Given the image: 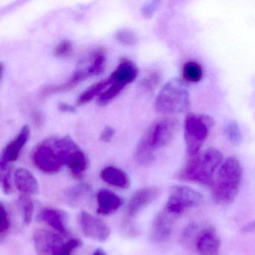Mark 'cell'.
Segmentation results:
<instances>
[{
	"label": "cell",
	"instance_id": "obj_36",
	"mask_svg": "<svg viewBox=\"0 0 255 255\" xmlns=\"http://www.w3.org/2000/svg\"><path fill=\"white\" fill-rule=\"evenodd\" d=\"M58 108L62 113H74L76 112L75 108L74 107L64 102L59 103Z\"/></svg>",
	"mask_w": 255,
	"mask_h": 255
},
{
	"label": "cell",
	"instance_id": "obj_10",
	"mask_svg": "<svg viewBox=\"0 0 255 255\" xmlns=\"http://www.w3.org/2000/svg\"><path fill=\"white\" fill-rule=\"evenodd\" d=\"M178 216L162 209L157 213L153 222L151 228V238L156 243H163L169 238L174 224Z\"/></svg>",
	"mask_w": 255,
	"mask_h": 255
},
{
	"label": "cell",
	"instance_id": "obj_22",
	"mask_svg": "<svg viewBox=\"0 0 255 255\" xmlns=\"http://www.w3.org/2000/svg\"><path fill=\"white\" fill-rule=\"evenodd\" d=\"M106 50L99 48L91 53L88 66L85 68L89 77L98 76L104 72L106 68Z\"/></svg>",
	"mask_w": 255,
	"mask_h": 255
},
{
	"label": "cell",
	"instance_id": "obj_23",
	"mask_svg": "<svg viewBox=\"0 0 255 255\" xmlns=\"http://www.w3.org/2000/svg\"><path fill=\"white\" fill-rule=\"evenodd\" d=\"M110 85H111V80L110 77L92 85L80 95L77 101V105H84L90 102L95 97L101 95Z\"/></svg>",
	"mask_w": 255,
	"mask_h": 255
},
{
	"label": "cell",
	"instance_id": "obj_25",
	"mask_svg": "<svg viewBox=\"0 0 255 255\" xmlns=\"http://www.w3.org/2000/svg\"><path fill=\"white\" fill-rule=\"evenodd\" d=\"M18 204L23 214V221L26 225H29L33 219V201L29 195H21L19 197Z\"/></svg>",
	"mask_w": 255,
	"mask_h": 255
},
{
	"label": "cell",
	"instance_id": "obj_30",
	"mask_svg": "<svg viewBox=\"0 0 255 255\" xmlns=\"http://www.w3.org/2000/svg\"><path fill=\"white\" fill-rule=\"evenodd\" d=\"M81 246V241L77 239H72L68 242H64L58 246L52 255H71L73 251Z\"/></svg>",
	"mask_w": 255,
	"mask_h": 255
},
{
	"label": "cell",
	"instance_id": "obj_14",
	"mask_svg": "<svg viewBox=\"0 0 255 255\" xmlns=\"http://www.w3.org/2000/svg\"><path fill=\"white\" fill-rule=\"evenodd\" d=\"M138 70L135 64L128 59H121L116 69L110 75L111 83L126 86L132 83L138 75Z\"/></svg>",
	"mask_w": 255,
	"mask_h": 255
},
{
	"label": "cell",
	"instance_id": "obj_2",
	"mask_svg": "<svg viewBox=\"0 0 255 255\" xmlns=\"http://www.w3.org/2000/svg\"><path fill=\"white\" fill-rule=\"evenodd\" d=\"M241 165L237 158H227L218 169L211 185L212 198L219 205L231 204L237 196L242 181Z\"/></svg>",
	"mask_w": 255,
	"mask_h": 255
},
{
	"label": "cell",
	"instance_id": "obj_12",
	"mask_svg": "<svg viewBox=\"0 0 255 255\" xmlns=\"http://www.w3.org/2000/svg\"><path fill=\"white\" fill-rule=\"evenodd\" d=\"M30 135V129L28 125L23 127L18 135L8 143L1 153L0 165H11L18 159L22 149L27 142Z\"/></svg>",
	"mask_w": 255,
	"mask_h": 255
},
{
	"label": "cell",
	"instance_id": "obj_28",
	"mask_svg": "<svg viewBox=\"0 0 255 255\" xmlns=\"http://www.w3.org/2000/svg\"><path fill=\"white\" fill-rule=\"evenodd\" d=\"M161 82L160 73L156 71H150L141 82V86L146 91H153Z\"/></svg>",
	"mask_w": 255,
	"mask_h": 255
},
{
	"label": "cell",
	"instance_id": "obj_15",
	"mask_svg": "<svg viewBox=\"0 0 255 255\" xmlns=\"http://www.w3.org/2000/svg\"><path fill=\"white\" fill-rule=\"evenodd\" d=\"M88 77H89V74L84 68L77 70L65 83L56 86H46L44 88L40 93V98L43 100L51 95L69 92L77 87L80 83L86 80Z\"/></svg>",
	"mask_w": 255,
	"mask_h": 255
},
{
	"label": "cell",
	"instance_id": "obj_39",
	"mask_svg": "<svg viewBox=\"0 0 255 255\" xmlns=\"http://www.w3.org/2000/svg\"><path fill=\"white\" fill-rule=\"evenodd\" d=\"M255 222H253V223H250L249 224V225H246V227H245V231H253L254 228H255Z\"/></svg>",
	"mask_w": 255,
	"mask_h": 255
},
{
	"label": "cell",
	"instance_id": "obj_19",
	"mask_svg": "<svg viewBox=\"0 0 255 255\" xmlns=\"http://www.w3.org/2000/svg\"><path fill=\"white\" fill-rule=\"evenodd\" d=\"M40 218L43 222L62 235L68 234L66 227V215L61 210L53 208H46L41 211Z\"/></svg>",
	"mask_w": 255,
	"mask_h": 255
},
{
	"label": "cell",
	"instance_id": "obj_1",
	"mask_svg": "<svg viewBox=\"0 0 255 255\" xmlns=\"http://www.w3.org/2000/svg\"><path fill=\"white\" fill-rule=\"evenodd\" d=\"M179 122L173 117L158 119L146 129L137 144L135 157L142 166L150 165L155 159V153L172 141L178 130Z\"/></svg>",
	"mask_w": 255,
	"mask_h": 255
},
{
	"label": "cell",
	"instance_id": "obj_24",
	"mask_svg": "<svg viewBox=\"0 0 255 255\" xmlns=\"http://www.w3.org/2000/svg\"><path fill=\"white\" fill-rule=\"evenodd\" d=\"M203 71L201 65L196 62H186L183 68V77L189 83H198L202 78Z\"/></svg>",
	"mask_w": 255,
	"mask_h": 255
},
{
	"label": "cell",
	"instance_id": "obj_3",
	"mask_svg": "<svg viewBox=\"0 0 255 255\" xmlns=\"http://www.w3.org/2000/svg\"><path fill=\"white\" fill-rule=\"evenodd\" d=\"M223 162V155L216 148L207 149L191 156L178 174L183 181L211 186L214 174Z\"/></svg>",
	"mask_w": 255,
	"mask_h": 255
},
{
	"label": "cell",
	"instance_id": "obj_8",
	"mask_svg": "<svg viewBox=\"0 0 255 255\" xmlns=\"http://www.w3.org/2000/svg\"><path fill=\"white\" fill-rule=\"evenodd\" d=\"M80 224L86 237L98 241H105L110 237L111 231L108 225L102 219L95 217L88 212L80 213Z\"/></svg>",
	"mask_w": 255,
	"mask_h": 255
},
{
	"label": "cell",
	"instance_id": "obj_27",
	"mask_svg": "<svg viewBox=\"0 0 255 255\" xmlns=\"http://www.w3.org/2000/svg\"><path fill=\"white\" fill-rule=\"evenodd\" d=\"M225 134L230 142L234 144H238L241 142V131L239 128L238 124L234 121H231L225 127Z\"/></svg>",
	"mask_w": 255,
	"mask_h": 255
},
{
	"label": "cell",
	"instance_id": "obj_31",
	"mask_svg": "<svg viewBox=\"0 0 255 255\" xmlns=\"http://www.w3.org/2000/svg\"><path fill=\"white\" fill-rule=\"evenodd\" d=\"M116 38L121 44L129 47H132L137 43L136 35L129 29H123L118 31Z\"/></svg>",
	"mask_w": 255,
	"mask_h": 255
},
{
	"label": "cell",
	"instance_id": "obj_29",
	"mask_svg": "<svg viewBox=\"0 0 255 255\" xmlns=\"http://www.w3.org/2000/svg\"><path fill=\"white\" fill-rule=\"evenodd\" d=\"M11 165H0V181L5 194H9L11 191Z\"/></svg>",
	"mask_w": 255,
	"mask_h": 255
},
{
	"label": "cell",
	"instance_id": "obj_38",
	"mask_svg": "<svg viewBox=\"0 0 255 255\" xmlns=\"http://www.w3.org/2000/svg\"><path fill=\"white\" fill-rule=\"evenodd\" d=\"M91 255H108L103 249H96Z\"/></svg>",
	"mask_w": 255,
	"mask_h": 255
},
{
	"label": "cell",
	"instance_id": "obj_5",
	"mask_svg": "<svg viewBox=\"0 0 255 255\" xmlns=\"http://www.w3.org/2000/svg\"><path fill=\"white\" fill-rule=\"evenodd\" d=\"M213 125L214 121L207 115L189 113L186 116L184 121V139L186 151L190 157L199 153Z\"/></svg>",
	"mask_w": 255,
	"mask_h": 255
},
{
	"label": "cell",
	"instance_id": "obj_17",
	"mask_svg": "<svg viewBox=\"0 0 255 255\" xmlns=\"http://www.w3.org/2000/svg\"><path fill=\"white\" fill-rule=\"evenodd\" d=\"M14 180L17 189L21 192L22 195L38 194L39 190L38 180L29 170L23 168L16 170Z\"/></svg>",
	"mask_w": 255,
	"mask_h": 255
},
{
	"label": "cell",
	"instance_id": "obj_26",
	"mask_svg": "<svg viewBox=\"0 0 255 255\" xmlns=\"http://www.w3.org/2000/svg\"><path fill=\"white\" fill-rule=\"evenodd\" d=\"M124 88L125 86H121V85L111 83L108 89L104 91L101 95L98 96V104L101 106H104L108 104L120 94Z\"/></svg>",
	"mask_w": 255,
	"mask_h": 255
},
{
	"label": "cell",
	"instance_id": "obj_37",
	"mask_svg": "<svg viewBox=\"0 0 255 255\" xmlns=\"http://www.w3.org/2000/svg\"><path fill=\"white\" fill-rule=\"evenodd\" d=\"M33 120L35 125H41L42 124L43 120H44L43 115H41V113L36 112V113H34Z\"/></svg>",
	"mask_w": 255,
	"mask_h": 255
},
{
	"label": "cell",
	"instance_id": "obj_32",
	"mask_svg": "<svg viewBox=\"0 0 255 255\" xmlns=\"http://www.w3.org/2000/svg\"><path fill=\"white\" fill-rule=\"evenodd\" d=\"M73 50H74V48H73L71 41H68V40H63L56 46L54 54L56 57L65 59V58L70 57L72 55Z\"/></svg>",
	"mask_w": 255,
	"mask_h": 255
},
{
	"label": "cell",
	"instance_id": "obj_6",
	"mask_svg": "<svg viewBox=\"0 0 255 255\" xmlns=\"http://www.w3.org/2000/svg\"><path fill=\"white\" fill-rule=\"evenodd\" d=\"M32 163L43 172L55 174L62 169L65 164L62 155L53 142V138L38 144L31 153Z\"/></svg>",
	"mask_w": 255,
	"mask_h": 255
},
{
	"label": "cell",
	"instance_id": "obj_20",
	"mask_svg": "<svg viewBox=\"0 0 255 255\" xmlns=\"http://www.w3.org/2000/svg\"><path fill=\"white\" fill-rule=\"evenodd\" d=\"M101 177L106 183L116 187L128 189L130 186L129 176L123 170L116 167H106L101 171Z\"/></svg>",
	"mask_w": 255,
	"mask_h": 255
},
{
	"label": "cell",
	"instance_id": "obj_18",
	"mask_svg": "<svg viewBox=\"0 0 255 255\" xmlns=\"http://www.w3.org/2000/svg\"><path fill=\"white\" fill-rule=\"evenodd\" d=\"M92 189L87 183H79L71 186L64 193L67 204L71 207H80L91 199Z\"/></svg>",
	"mask_w": 255,
	"mask_h": 255
},
{
	"label": "cell",
	"instance_id": "obj_9",
	"mask_svg": "<svg viewBox=\"0 0 255 255\" xmlns=\"http://www.w3.org/2000/svg\"><path fill=\"white\" fill-rule=\"evenodd\" d=\"M161 189L152 186L138 189L132 195L128 205V215L130 218L135 217L141 210L156 201L160 196Z\"/></svg>",
	"mask_w": 255,
	"mask_h": 255
},
{
	"label": "cell",
	"instance_id": "obj_16",
	"mask_svg": "<svg viewBox=\"0 0 255 255\" xmlns=\"http://www.w3.org/2000/svg\"><path fill=\"white\" fill-rule=\"evenodd\" d=\"M97 200L98 213L104 216H108L117 211L125 202L122 197L107 189H101L97 194Z\"/></svg>",
	"mask_w": 255,
	"mask_h": 255
},
{
	"label": "cell",
	"instance_id": "obj_7",
	"mask_svg": "<svg viewBox=\"0 0 255 255\" xmlns=\"http://www.w3.org/2000/svg\"><path fill=\"white\" fill-rule=\"evenodd\" d=\"M202 201V195L198 191L189 186H175L171 189L164 209L180 217L186 210L199 206Z\"/></svg>",
	"mask_w": 255,
	"mask_h": 255
},
{
	"label": "cell",
	"instance_id": "obj_35",
	"mask_svg": "<svg viewBox=\"0 0 255 255\" xmlns=\"http://www.w3.org/2000/svg\"><path fill=\"white\" fill-rule=\"evenodd\" d=\"M115 133H116V131L113 128L107 127L101 132L100 139L104 142H109V141H111L112 138L115 135Z\"/></svg>",
	"mask_w": 255,
	"mask_h": 255
},
{
	"label": "cell",
	"instance_id": "obj_13",
	"mask_svg": "<svg viewBox=\"0 0 255 255\" xmlns=\"http://www.w3.org/2000/svg\"><path fill=\"white\" fill-rule=\"evenodd\" d=\"M220 239L213 227L203 230L196 239L195 249L199 255H218Z\"/></svg>",
	"mask_w": 255,
	"mask_h": 255
},
{
	"label": "cell",
	"instance_id": "obj_33",
	"mask_svg": "<svg viewBox=\"0 0 255 255\" xmlns=\"http://www.w3.org/2000/svg\"><path fill=\"white\" fill-rule=\"evenodd\" d=\"M1 215H0V218H1V222H0V235L1 237H3V236L6 234L7 231L9 230L10 225V219L9 216H8V211L5 209V206L3 204H1Z\"/></svg>",
	"mask_w": 255,
	"mask_h": 255
},
{
	"label": "cell",
	"instance_id": "obj_11",
	"mask_svg": "<svg viewBox=\"0 0 255 255\" xmlns=\"http://www.w3.org/2000/svg\"><path fill=\"white\" fill-rule=\"evenodd\" d=\"M33 244L38 255H50L55 249L64 243L63 239L45 229H38L34 232Z\"/></svg>",
	"mask_w": 255,
	"mask_h": 255
},
{
	"label": "cell",
	"instance_id": "obj_4",
	"mask_svg": "<svg viewBox=\"0 0 255 255\" xmlns=\"http://www.w3.org/2000/svg\"><path fill=\"white\" fill-rule=\"evenodd\" d=\"M189 107V94L186 83L173 78L161 89L155 101V110L163 115L184 113Z\"/></svg>",
	"mask_w": 255,
	"mask_h": 255
},
{
	"label": "cell",
	"instance_id": "obj_34",
	"mask_svg": "<svg viewBox=\"0 0 255 255\" xmlns=\"http://www.w3.org/2000/svg\"><path fill=\"white\" fill-rule=\"evenodd\" d=\"M159 4H160V2L156 1V0L146 2L141 8V14H142L143 17L146 19L151 18L154 15L156 11H157Z\"/></svg>",
	"mask_w": 255,
	"mask_h": 255
},
{
	"label": "cell",
	"instance_id": "obj_21",
	"mask_svg": "<svg viewBox=\"0 0 255 255\" xmlns=\"http://www.w3.org/2000/svg\"><path fill=\"white\" fill-rule=\"evenodd\" d=\"M66 165H68L73 176L77 179H80L87 170L89 162L84 152L79 148L70 155L67 159Z\"/></svg>",
	"mask_w": 255,
	"mask_h": 255
}]
</instances>
